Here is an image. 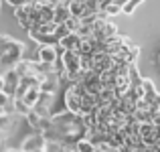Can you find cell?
Listing matches in <instances>:
<instances>
[{
    "label": "cell",
    "mask_w": 160,
    "mask_h": 152,
    "mask_svg": "<svg viewBox=\"0 0 160 152\" xmlns=\"http://www.w3.org/2000/svg\"><path fill=\"white\" fill-rule=\"evenodd\" d=\"M22 55H24V45L18 43V41H14V39H10L8 47L4 49L2 55H0V61H2L4 69H6V71L14 69V67L22 61Z\"/></svg>",
    "instance_id": "6da1fadb"
},
{
    "label": "cell",
    "mask_w": 160,
    "mask_h": 152,
    "mask_svg": "<svg viewBox=\"0 0 160 152\" xmlns=\"http://www.w3.org/2000/svg\"><path fill=\"white\" fill-rule=\"evenodd\" d=\"M61 61H63V65H65V69H67V77L81 71V55H79L77 51H65L63 57H61Z\"/></svg>",
    "instance_id": "7a4b0ae2"
},
{
    "label": "cell",
    "mask_w": 160,
    "mask_h": 152,
    "mask_svg": "<svg viewBox=\"0 0 160 152\" xmlns=\"http://www.w3.org/2000/svg\"><path fill=\"white\" fill-rule=\"evenodd\" d=\"M59 53H57V45L51 47V45H43V47L37 49V61L41 63H47V65H55L59 61Z\"/></svg>",
    "instance_id": "3957f363"
},
{
    "label": "cell",
    "mask_w": 160,
    "mask_h": 152,
    "mask_svg": "<svg viewBox=\"0 0 160 152\" xmlns=\"http://www.w3.org/2000/svg\"><path fill=\"white\" fill-rule=\"evenodd\" d=\"M53 98H55V95H51V94H41V98H39V101H37V105L32 108V112H37L41 118H43V120L51 118L53 116V114H51Z\"/></svg>",
    "instance_id": "277c9868"
},
{
    "label": "cell",
    "mask_w": 160,
    "mask_h": 152,
    "mask_svg": "<svg viewBox=\"0 0 160 152\" xmlns=\"http://www.w3.org/2000/svg\"><path fill=\"white\" fill-rule=\"evenodd\" d=\"M63 101H65V109H67V112L77 114V116H79V112H81V99L75 95V91L71 89V85L67 87L65 94H63Z\"/></svg>",
    "instance_id": "5b68a950"
},
{
    "label": "cell",
    "mask_w": 160,
    "mask_h": 152,
    "mask_svg": "<svg viewBox=\"0 0 160 152\" xmlns=\"http://www.w3.org/2000/svg\"><path fill=\"white\" fill-rule=\"evenodd\" d=\"M45 146H47L45 138L41 136V134H32V136H28L27 140L22 142V148H20V152H39V150H43Z\"/></svg>",
    "instance_id": "8992f818"
},
{
    "label": "cell",
    "mask_w": 160,
    "mask_h": 152,
    "mask_svg": "<svg viewBox=\"0 0 160 152\" xmlns=\"http://www.w3.org/2000/svg\"><path fill=\"white\" fill-rule=\"evenodd\" d=\"M2 77H4V94H8L10 98H14L16 87H18V83H20V77L14 73V69H8Z\"/></svg>",
    "instance_id": "52a82bcc"
},
{
    "label": "cell",
    "mask_w": 160,
    "mask_h": 152,
    "mask_svg": "<svg viewBox=\"0 0 160 152\" xmlns=\"http://www.w3.org/2000/svg\"><path fill=\"white\" fill-rule=\"evenodd\" d=\"M83 39L77 35V33H71L69 37H65V39L59 41V47H61L63 51H77L79 47H81Z\"/></svg>",
    "instance_id": "ba28073f"
},
{
    "label": "cell",
    "mask_w": 160,
    "mask_h": 152,
    "mask_svg": "<svg viewBox=\"0 0 160 152\" xmlns=\"http://www.w3.org/2000/svg\"><path fill=\"white\" fill-rule=\"evenodd\" d=\"M59 89V79L55 77V75H49V77H45L43 81H41V94H51L55 95Z\"/></svg>",
    "instance_id": "9c48e42d"
},
{
    "label": "cell",
    "mask_w": 160,
    "mask_h": 152,
    "mask_svg": "<svg viewBox=\"0 0 160 152\" xmlns=\"http://www.w3.org/2000/svg\"><path fill=\"white\" fill-rule=\"evenodd\" d=\"M14 18H16V23H18L22 28H27V31L32 27V24H31V18H28V8L27 6L14 8Z\"/></svg>",
    "instance_id": "30bf717a"
},
{
    "label": "cell",
    "mask_w": 160,
    "mask_h": 152,
    "mask_svg": "<svg viewBox=\"0 0 160 152\" xmlns=\"http://www.w3.org/2000/svg\"><path fill=\"white\" fill-rule=\"evenodd\" d=\"M69 16H71L69 6H65V4H57L55 6V18H53L55 24H65L69 20Z\"/></svg>",
    "instance_id": "8fae6325"
},
{
    "label": "cell",
    "mask_w": 160,
    "mask_h": 152,
    "mask_svg": "<svg viewBox=\"0 0 160 152\" xmlns=\"http://www.w3.org/2000/svg\"><path fill=\"white\" fill-rule=\"evenodd\" d=\"M39 98H41V89H39V87H32V89H28V91H27V95L22 98V101L32 109V108L37 105V101H39Z\"/></svg>",
    "instance_id": "7c38bea8"
},
{
    "label": "cell",
    "mask_w": 160,
    "mask_h": 152,
    "mask_svg": "<svg viewBox=\"0 0 160 152\" xmlns=\"http://www.w3.org/2000/svg\"><path fill=\"white\" fill-rule=\"evenodd\" d=\"M14 73L18 75L20 79H22V77H28V75H32V65H31V61H24V59H22V61H20L18 65L14 67Z\"/></svg>",
    "instance_id": "4fadbf2b"
},
{
    "label": "cell",
    "mask_w": 160,
    "mask_h": 152,
    "mask_svg": "<svg viewBox=\"0 0 160 152\" xmlns=\"http://www.w3.org/2000/svg\"><path fill=\"white\" fill-rule=\"evenodd\" d=\"M128 79H130V85H132V87H140V85H142V81H144V77L138 73V67H136V65H130Z\"/></svg>",
    "instance_id": "5bb4252c"
},
{
    "label": "cell",
    "mask_w": 160,
    "mask_h": 152,
    "mask_svg": "<svg viewBox=\"0 0 160 152\" xmlns=\"http://www.w3.org/2000/svg\"><path fill=\"white\" fill-rule=\"evenodd\" d=\"M142 2H144V0H126V2L122 4V14H124V16L134 14V10H136Z\"/></svg>",
    "instance_id": "9a60e30c"
},
{
    "label": "cell",
    "mask_w": 160,
    "mask_h": 152,
    "mask_svg": "<svg viewBox=\"0 0 160 152\" xmlns=\"http://www.w3.org/2000/svg\"><path fill=\"white\" fill-rule=\"evenodd\" d=\"M14 114H16V118H18V116L27 118L28 114H31V108H28L22 99H14Z\"/></svg>",
    "instance_id": "2e32d148"
},
{
    "label": "cell",
    "mask_w": 160,
    "mask_h": 152,
    "mask_svg": "<svg viewBox=\"0 0 160 152\" xmlns=\"http://www.w3.org/2000/svg\"><path fill=\"white\" fill-rule=\"evenodd\" d=\"M122 4L124 2H116V0H113L112 4H109V6L106 8V14H108V18H112V16H118V14H122Z\"/></svg>",
    "instance_id": "e0dca14e"
},
{
    "label": "cell",
    "mask_w": 160,
    "mask_h": 152,
    "mask_svg": "<svg viewBox=\"0 0 160 152\" xmlns=\"http://www.w3.org/2000/svg\"><path fill=\"white\" fill-rule=\"evenodd\" d=\"M27 122H28V124H31L32 128L37 130V134H39V128H41V122H43V118H41L37 112H32V109H31V114L27 116Z\"/></svg>",
    "instance_id": "ac0fdd59"
},
{
    "label": "cell",
    "mask_w": 160,
    "mask_h": 152,
    "mask_svg": "<svg viewBox=\"0 0 160 152\" xmlns=\"http://www.w3.org/2000/svg\"><path fill=\"white\" fill-rule=\"evenodd\" d=\"M77 35L81 37L83 41H85V39H91V37H93V27H89V24H81V27H79V31H77Z\"/></svg>",
    "instance_id": "d6986e66"
},
{
    "label": "cell",
    "mask_w": 160,
    "mask_h": 152,
    "mask_svg": "<svg viewBox=\"0 0 160 152\" xmlns=\"http://www.w3.org/2000/svg\"><path fill=\"white\" fill-rule=\"evenodd\" d=\"M75 148H77L79 152H95V146L91 144L89 140H85V138H83V140H79V142H77V146H75Z\"/></svg>",
    "instance_id": "ffe728a7"
},
{
    "label": "cell",
    "mask_w": 160,
    "mask_h": 152,
    "mask_svg": "<svg viewBox=\"0 0 160 152\" xmlns=\"http://www.w3.org/2000/svg\"><path fill=\"white\" fill-rule=\"evenodd\" d=\"M16 116H10V114H2L0 116V130H8L12 126V122H14Z\"/></svg>",
    "instance_id": "44dd1931"
},
{
    "label": "cell",
    "mask_w": 160,
    "mask_h": 152,
    "mask_svg": "<svg viewBox=\"0 0 160 152\" xmlns=\"http://www.w3.org/2000/svg\"><path fill=\"white\" fill-rule=\"evenodd\" d=\"M65 27L69 28V33H77L79 27H81V18H75V16H69V20L65 23Z\"/></svg>",
    "instance_id": "7402d4cb"
},
{
    "label": "cell",
    "mask_w": 160,
    "mask_h": 152,
    "mask_svg": "<svg viewBox=\"0 0 160 152\" xmlns=\"http://www.w3.org/2000/svg\"><path fill=\"white\" fill-rule=\"evenodd\" d=\"M71 33H69V28L65 27V24H57V31H55V39L57 41H61V39H65V37H69Z\"/></svg>",
    "instance_id": "603a6c76"
},
{
    "label": "cell",
    "mask_w": 160,
    "mask_h": 152,
    "mask_svg": "<svg viewBox=\"0 0 160 152\" xmlns=\"http://www.w3.org/2000/svg\"><path fill=\"white\" fill-rule=\"evenodd\" d=\"M45 152H67V148L63 144H57V142H51V144L45 146Z\"/></svg>",
    "instance_id": "cb8c5ba5"
},
{
    "label": "cell",
    "mask_w": 160,
    "mask_h": 152,
    "mask_svg": "<svg viewBox=\"0 0 160 152\" xmlns=\"http://www.w3.org/2000/svg\"><path fill=\"white\" fill-rule=\"evenodd\" d=\"M8 4H10L12 8H20V6H24V0H6Z\"/></svg>",
    "instance_id": "d4e9b609"
},
{
    "label": "cell",
    "mask_w": 160,
    "mask_h": 152,
    "mask_svg": "<svg viewBox=\"0 0 160 152\" xmlns=\"http://www.w3.org/2000/svg\"><path fill=\"white\" fill-rule=\"evenodd\" d=\"M0 91H4V77L0 75Z\"/></svg>",
    "instance_id": "484cf974"
},
{
    "label": "cell",
    "mask_w": 160,
    "mask_h": 152,
    "mask_svg": "<svg viewBox=\"0 0 160 152\" xmlns=\"http://www.w3.org/2000/svg\"><path fill=\"white\" fill-rule=\"evenodd\" d=\"M2 114H6V112H4V109H2V108H0V116H2Z\"/></svg>",
    "instance_id": "4316f807"
},
{
    "label": "cell",
    "mask_w": 160,
    "mask_h": 152,
    "mask_svg": "<svg viewBox=\"0 0 160 152\" xmlns=\"http://www.w3.org/2000/svg\"><path fill=\"white\" fill-rule=\"evenodd\" d=\"M8 152H20V150H8Z\"/></svg>",
    "instance_id": "83f0119b"
},
{
    "label": "cell",
    "mask_w": 160,
    "mask_h": 152,
    "mask_svg": "<svg viewBox=\"0 0 160 152\" xmlns=\"http://www.w3.org/2000/svg\"><path fill=\"white\" fill-rule=\"evenodd\" d=\"M0 8H2V0H0Z\"/></svg>",
    "instance_id": "f1b7e54d"
}]
</instances>
